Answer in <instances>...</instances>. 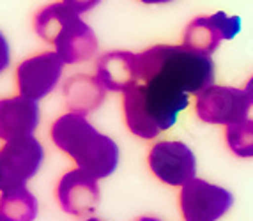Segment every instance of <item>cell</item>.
Here are the masks:
<instances>
[{"label":"cell","instance_id":"cell-10","mask_svg":"<svg viewBox=\"0 0 253 221\" xmlns=\"http://www.w3.org/2000/svg\"><path fill=\"white\" fill-rule=\"evenodd\" d=\"M239 30L241 18L227 16L223 11H218L211 16H199L186 27L182 46L200 55L211 57L221 41L236 37Z\"/></svg>","mask_w":253,"mask_h":221},{"label":"cell","instance_id":"cell-19","mask_svg":"<svg viewBox=\"0 0 253 221\" xmlns=\"http://www.w3.org/2000/svg\"><path fill=\"white\" fill-rule=\"evenodd\" d=\"M245 90H246V94H248L250 101H252V105H253V76H252V78H250V80H248V83H246Z\"/></svg>","mask_w":253,"mask_h":221},{"label":"cell","instance_id":"cell-13","mask_svg":"<svg viewBox=\"0 0 253 221\" xmlns=\"http://www.w3.org/2000/svg\"><path fill=\"white\" fill-rule=\"evenodd\" d=\"M96 78L110 92H126L138 83V53L108 51L96 62Z\"/></svg>","mask_w":253,"mask_h":221},{"label":"cell","instance_id":"cell-12","mask_svg":"<svg viewBox=\"0 0 253 221\" xmlns=\"http://www.w3.org/2000/svg\"><path fill=\"white\" fill-rule=\"evenodd\" d=\"M41 122L38 101L23 96L0 99V140L9 142L21 136L34 135Z\"/></svg>","mask_w":253,"mask_h":221},{"label":"cell","instance_id":"cell-22","mask_svg":"<svg viewBox=\"0 0 253 221\" xmlns=\"http://www.w3.org/2000/svg\"><path fill=\"white\" fill-rule=\"evenodd\" d=\"M85 221H101V220H97V218H89V220H85Z\"/></svg>","mask_w":253,"mask_h":221},{"label":"cell","instance_id":"cell-14","mask_svg":"<svg viewBox=\"0 0 253 221\" xmlns=\"http://www.w3.org/2000/svg\"><path fill=\"white\" fill-rule=\"evenodd\" d=\"M106 89L101 81L90 74H76L71 76L64 85V98L69 111L89 115L96 110L105 99Z\"/></svg>","mask_w":253,"mask_h":221},{"label":"cell","instance_id":"cell-2","mask_svg":"<svg viewBox=\"0 0 253 221\" xmlns=\"http://www.w3.org/2000/svg\"><path fill=\"white\" fill-rule=\"evenodd\" d=\"M190 94L158 80L138 81L124 92V120L131 133L152 140L175 124L179 113L188 107Z\"/></svg>","mask_w":253,"mask_h":221},{"label":"cell","instance_id":"cell-7","mask_svg":"<svg viewBox=\"0 0 253 221\" xmlns=\"http://www.w3.org/2000/svg\"><path fill=\"white\" fill-rule=\"evenodd\" d=\"M64 62L57 51H42L20 62L16 68L18 94L32 101H41L51 94L62 78Z\"/></svg>","mask_w":253,"mask_h":221},{"label":"cell","instance_id":"cell-8","mask_svg":"<svg viewBox=\"0 0 253 221\" xmlns=\"http://www.w3.org/2000/svg\"><path fill=\"white\" fill-rule=\"evenodd\" d=\"M147 163L152 174L169 186H184L197 175V159L193 150L179 140H163L154 144L149 150Z\"/></svg>","mask_w":253,"mask_h":221},{"label":"cell","instance_id":"cell-21","mask_svg":"<svg viewBox=\"0 0 253 221\" xmlns=\"http://www.w3.org/2000/svg\"><path fill=\"white\" fill-rule=\"evenodd\" d=\"M138 221H161V220H158V218H151V216H144V218H140Z\"/></svg>","mask_w":253,"mask_h":221},{"label":"cell","instance_id":"cell-18","mask_svg":"<svg viewBox=\"0 0 253 221\" xmlns=\"http://www.w3.org/2000/svg\"><path fill=\"white\" fill-rule=\"evenodd\" d=\"M11 66V46L9 41L2 32H0V74Z\"/></svg>","mask_w":253,"mask_h":221},{"label":"cell","instance_id":"cell-6","mask_svg":"<svg viewBox=\"0 0 253 221\" xmlns=\"http://www.w3.org/2000/svg\"><path fill=\"white\" fill-rule=\"evenodd\" d=\"M252 107L248 94L243 89L225 85H211L197 96L195 110L199 119L207 124L230 126L248 119Z\"/></svg>","mask_w":253,"mask_h":221},{"label":"cell","instance_id":"cell-11","mask_svg":"<svg viewBox=\"0 0 253 221\" xmlns=\"http://www.w3.org/2000/svg\"><path fill=\"white\" fill-rule=\"evenodd\" d=\"M55 193H57V200L62 211L71 216L92 214L101 200L97 179L80 168L66 172L60 177Z\"/></svg>","mask_w":253,"mask_h":221},{"label":"cell","instance_id":"cell-23","mask_svg":"<svg viewBox=\"0 0 253 221\" xmlns=\"http://www.w3.org/2000/svg\"><path fill=\"white\" fill-rule=\"evenodd\" d=\"M0 221H2V220H0Z\"/></svg>","mask_w":253,"mask_h":221},{"label":"cell","instance_id":"cell-17","mask_svg":"<svg viewBox=\"0 0 253 221\" xmlns=\"http://www.w3.org/2000/svg\"><path fill=\"white\" fill-rule=\"evenodd\" d=\"M62 2L68 5L69 9H73L75 13H78L82 16L84 13H89L90 9L96 7L101 0H62Z\"/></svg>","mask_w":253,"mask_h":221},{"label":"cell","instance_id":"cell-5","mask_svg":"<svg viewBox=\"0 0 253 221\" xmlns=\"http://www.w3.org/2000/svg\"><path fill=\"white\" fill-rule=\"evenodd\" d=\"M44 161V147L34 135L5 142L0 147V193L25 187Z\"/></svg>","mask_w":253,"mask_h":221},{"label":"cell","instance_id":"cell-15","mask_svg":"<svg viewBox=\"0 0 253 221\" xmlns=\"http://www.w3.org/2000/svg\"><path fill=\"white\" fill-rule=\"evenodd\" d=\"M39 204L27 187L0 195V220L2 221H34Z\"/></svg>","mask_w":253,"mask_h":221},{"label":"cell","instance_id":"cell-1","mask_svg":"<svg viewBox=\"0 0 253 221\" xmlns=\"http://www.w3.org/2000/svg\"><path fill=\"white\" fill-rule=\"evenodd\" d=\"M50 136L55 147L76 163V168L97 181L117 170L121 159L119 145L110 136L97 131L87 120V115L75 111L60 115L51 124Z\"/></svg>","mask_w":253,"mask_h":221},{"label":"cell","instance_id":"cell-9","mask_svg":"<svg viewBox=\"0 0 253 221\" xmlns=\"http://www.w3.org/2000/svg\"><path fill=\"white\" fill-rule=\"evenodd\" d=\"M179 204L186 221H218L232 207L234 196L225 187L195 177L182 186Z\"/></svg>","mask_w":253,"mask_h":221},{"label":"cell","instance_id":"cell-3","mask_svg":"<svg viewBox=\"0 0 253 221\" xmlns=\"http://www.w3.org/2000/svg\"><path fill=\"white\" fill-rule=\"evenodd\" d=\"M158 80L199 96L214 85V64L207 55L170 44H156L138 53V81Z\"/></svg>","mask_w":253,"mask_h":221},{"label":"cell","instance_id":"cell-20","mask_svg":"<svg viewBox=\"0 0 253 221\" xmlns=\"http://www.w3.org/2000/svg\"><path fill=\"white\" fill-rule=\"evenodd\" d=\"M144 4H169V2H173V0H140Z\"/></svg>","mask_w":253,"mask_h":221},{"label":"cell","instance_id":"cell-16","mask_svg":"<svg viewBox=\"0 0 253 221\" xmlns=\"http://www.w3.org/2000/svg\"><path fill=\"white\" fill-rule=\"evenodd\" d=\"M228 149L239 157H253V120L246 119L230 124L225 129Z\"/></svg>","mask_w":253,"mask_h":221},{"label":"cell","instance_id":"cell-4","mask_svg":"<svg viewBox=\"0 0 253 221\" xmlns=\"http://www.w3.org/2000/svg\"><path fill=\"white\" fill-rule=\"evenodd\" d=\"M34 30L42 41L53 44V51L66 64L90 60L97 51L94 30L64 2H53L39 9L34 16Z\"/></svg>","mask_w":253,"mask_h":221}]
</instances>
